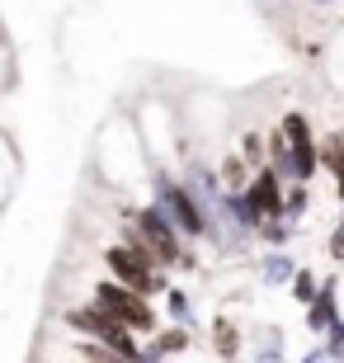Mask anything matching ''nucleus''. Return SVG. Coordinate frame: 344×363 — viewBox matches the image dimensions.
<instances>
[{
    "mask_svg": "<svg viewBox=\"0 0 344 363\" xmlns=\"http://www.w3.org/2000/svg\"><path fill=\"white\" fill-rule=\"evenodd\" d=\"M292 293H297V302H311V297H316V279H311V274H297V288H292Z\"/></svg>",
    "mask_w": 344,
    "mask_h": 363,
    "instance_id": "11",
    "label": "nucleus"
},
{
    "mask_svg": "<svg viewBox=\"0 0 344 363\" xmlns=\"http://www.w3.org/2000/svg\"><path fill=\"white\" fill-rule=\"evenodd\" d=\"M321 170H326V175H335V179H340V175H344V156H340V137H331V142H326V151H321Z\"/></svg>",
    "mask_w": 344,
    "mask_h": 363,
    "instance_id": "7",
    "label": "nucleus"
},
{
    "mask_svg": "<svg viewBox=\"0 0 344 363\" xmlns=\"http://www.w3.org/2000/svg\"><path fill=\"white\" fill-rule=\"evenodd\" d=\"M80 359H85V363H123L118 354L104 350V345H85V350H80Z\"/></svg>",
    "mask_w": 344,
    "mask_h": 363,
    "instance_id": "10",
    "label": "nucleus"
},
{
    "mask_svg": "<svg viewBox=\"0 0 344 363\" xmlns=\"http://www.w3.org/2000/svg\"><path fill=\"white\" fill-rule=\"evenodd\" d=\"M104 259H109V269H113V279H118V288H128V293L151 297V293L165 288V279L156 274V259L142 245V236H133L128 245H109Z\"/></svg>",
    "mask_w": 344,
    "mask_h": 363,
    "instance_id": "1",
    "label": "nucleus"
},
{
    "mask_svg": "<svg viewBox=\"0 0 344 363\" xmlns=\"http://www.w3.org/2000/svg\"><path fill=\"white\" fill-rule=\"evenodd\" d=\"M94 307H104L113 321L123 325V330H156V311L146 307V297L128 293V288H118V283H99V293H94Z\"/></svg>",
    "mask_w": 344,
    "mask_h": 363,
    "instance_id": "3",
    "label": "nucleus"
},
{
    "mask_svg": "<svg viewBox=\"0 0 344 363\" xmlns=\"http://www.w3.org/2000/svg\"><path fill=\"white\" fill-rule=\"evenodd\" d=\"M240 213L250 217V222H260V217H278L283 213V194H278V170H260L250 184V194H245V208Z\"/></svg>",
    "mask_w": 344,
    "mask_h": 363,
    "instance_id": "5",
    "label": "nucleus"
},
{
    "mask_svg": "<svg viewBox=\"0 0 344 363\" xmlns=\"http://www.w3.org/2000/svg\"><path fill=\"white\" fill-rule=\"evenodd\" d=\"M67 325H71V330H85V335H94L104 350L118 354L123 363H146V354L137 350L133 330H123V325L113 321L104 307H76V311H67Z\"/></svg>",
    "mask_w": 344,
    "mask_h": 363,
    "instance_id": "2",
    "label": "nucleus"
},
{
    "mask_svg": "<svg viewBox=\"0 0 344 363\" xmlns=\"http://www.w3.org/2000/svg\"><path fill=\"white\" fill-rule=\"evenodd\" d=\"M137 236H142V245L151 250V259H156V264H189V255L179 250V241H174L170 222H165L156 208L137 213Z\"/></svg>",
    "mask_w": 344,
    "mask_h": 363,
    "instance_id": "4",
    "label": "nucleus"
},
{
    "mask_svg": "<svg viewBox=\"0 0 344 363\" xmlns=\"http://www.w3.org/2000/svg\"><path fill=\"white\" fill-rule=\"evenodd\" d=\"M217 354H222V359H231V354H236V330H231L226 321H217Z\"/></svg>",
    "mask_w": 344,
    "mask_h": 363,
    "instance_id": "9",
    "label": "nucleus"
},
{
    "mask_svg": "<svg viewBox=\"0 0 344 363\" xmlns=\"http://www.w3.org/2000/svg\"><path fill=\"white\" fill-rule=\"evenodd\" d=\"M170 208H174V217H179V227L194 231V236H199V231L208 227V222H203V213H199V203L189 199L184 189H170Z\"/></svg>",
    "mask_w": 344,
    "mask_h": 363,
    "instance_id": "6",
    "label": "nucleus"
},
{
    "mask_svg": "<svg viewBox=\"0 0 344 363\" xmlns=\"http://www.w3.org/2000/svg\"><path fill=\"white\" fill-rule=\"evenodd\" d=\"M222 184L226 189H245V161H240V156H226L222 161Z\"/></svg>",
    "mask_w": 344,
    "mask_h": 363,
    "instance_id": "8",
    "label": "nucleus"
}]
</instances>
